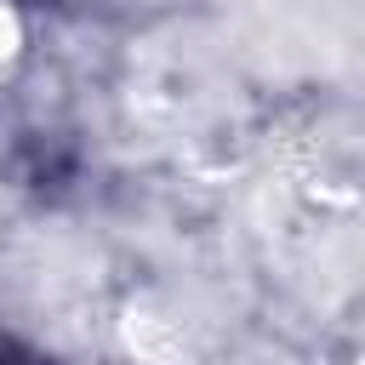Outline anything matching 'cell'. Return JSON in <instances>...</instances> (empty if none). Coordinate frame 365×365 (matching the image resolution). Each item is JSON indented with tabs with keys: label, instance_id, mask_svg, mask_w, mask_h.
<instances>
[{
	"label": "cell",
	"instance_id": "obj_1",
	"mask_svg": "<svg viewBox=\"0 0 365 365\" xmlns=\"http://www.w3.org/2000/svg\"><path fill=\"white\" fill-rule=\"evenodd\" d=\"M0 365H34V359H23V354H17L11 342H0Z\"/></svg>",
	"mask_w": 365,
	"mask_h": 365
}]
</instances>
